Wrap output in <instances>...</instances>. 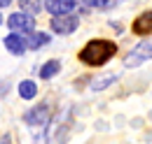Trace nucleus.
I'll use <instances>...</instances> for the list:
<instances>
[{
    "instance_id": "nucleus-3",
    "label": "nucleus",
    "mask_w": 152,
    "mask_h": 144,
    "mask_svg": "<svg viewBox=\"0 0 152 144\" xmlns=\"http://www.w3.org/2000/svg\"><path fill=\"white\" fill-rule=\"evenodd\" d=\"M152 58V40H148V42H140L136 49H133L131 54L126 56V68H136L138 63H143V60H150Z\"/></svg>"
},
{
    "instance_id": "nucleus-16",
    "label": "nucleus",
    "mask_w": 152,
    "mask_h": 144,
    "mask_svg": "<svg viewBox=\"0 0 152 144\" xmlns=\"http://www.w3.org/2000/svg\"><path fill=\"white\" fill-rule=\"evenodd\" d=\"M0 144H12V137H10V135H5V137L0 140Z\"/></svg>"
},
{
    "instance_id": "nucleus-11",
    "label": "nucleus",
    "mask_w": 152,
    "mask_h": 144,
    "mask_svg": "<svg viewBox=\"0 0 152 144\" xmlns=\"http://www.w3.org/2000/svg\"><path fill=\"white\" fill-rule=\"evenodd\" d=\"M58 70H61V63L58 60H49V63H45L40 68V77L42 79H52L54 74H58Z\"/></svg>"
},
{
    "instance_id": "nucleus-13",
    "label": "nucleus",
    "mask_w": 152,
    "mask_h": 144,
    "mask_svg": "<svg viewBox=\"0 0 152 144\" xmlns=\"http://www.w3.org/2000/svg\"><path fill=\"white\" fill-rule=\"evenodd\" d=\"M115 79H117V74H108V77H101V79H96L94 84H91V89L94 91H103L108 84H113Z\"/></svg>"
},
{
    "instance_id": "nucleus-2",
    "label": "nucleus",
    "mask_w": 152,
    "mask_h": 144,
    "mask_svg": "<svg viewBox=\"0 0 152 144\" xmlns=\"http://www.w3.org/2000/svg\"><path fill=\"white\" fill-rule=\"evenodd\" d=\"M77 26H80V19L70 12V14H58V17L52 19V23H49V28L56 33V35H70V33H75Z\"/></svg>"
},
{
    "instance_id": "nucleus-14",
    "label": "nucleus",
    "mask_w": 152,
    "mask_h": 144,
    "mask_svg": "<svg viewBox=\"0 0 152 144\" xmlns=\"http://www.w3.org/2000/svg\"><path fill=\"white\" fill-rule=\"evenodd\" d=\"M82 2H84L87 7H101V2H103V0H82Z\"/></svg>"
},
{
    "instance_id": "nucleus-7",
    "label": "nucleus",
    "mask_w": 152,
    "mask_h": 144,
    "mask_svg": "<svg viewBox=\"0 0 152 144\" xmlns=\"http://www.w3.org/2000/svg\"><path fill=\"white\" fill-rule=\"evenodd\" d=\"M131 28L136 35H150L152 33V12H143L140 17H136Z\"/></svg>"
},
{
    "instance_id": "nucleus-12",
    "label": "nucleus",
    "mask_w": 152,
    "mask_h": 144,
    "mask_svg": "<svg viewBox=\"0 0 152 144\" xmlns=\"http://www.w3.org/2000/svg\"><path fill=\"white\" fill-rule=\"evenodd\" d=\"M21 9H23V14H38L40 9H42V0H19Z\"/></svg>"
},
{
    "instance_id": "nucleus-18",
    "label": "nucleus",
    "mask_w": 152,
    "mask_h": 144,
    "mask_svg": "<svg viewBox=\"0 0 152 144\" xmlns=\"http://www.w3.org/2000/svg\"><path fill=\"white\" fill-rule=\"evenodd\" d=\"M0 23H2V14H0Z\"/></svg>"
},
{
    "instance_id": "nucleus-5",
    "label": "nucleus",
    "mask_w": 152,
    "mask_h": 144,
    "mask_svg": "<svg viewBox=\"0 0 152 144\" xmlns=\"http://www.w3.org/2000/svg\"><path fill=\"white\" fill-rule=\"evenodd\" d=\"M75 0H45V9L52 14V17H58V14H70L75 9Z\"/></svg>"
},
{
    "instance_id": "nucleus-4",
    "label": "nucleus",
    "mask_w": 152,
    "mask_h": 144,
    "mask_svg": "<svg viewBox=\"0 0 152 144\" xmlns=\"http://www.w3.org/2000/svg\"><path fill=\"white\" fill-rule=\"evenodd\" d=\"M7 26L14 30V33H31L35 28V19L31 14H23V12H17L7 19Z\"/></svg>"
},
{
    "instance_id": "nucleus-15",
    "label": "nucleus",
    "mask_w": 152,
    "mask_h": 144,
    "mask_svg": "<svg viewBox=\"0 0 152 144\" xmlns=\"http://www.w3.org/2000/svg\"><path fill=\"white\" fill-rule=\"evenodd\" d=\"M115 2H117V0H103V2H101V7H110V5H115Z\"/></svg>"
},
{
    "instance_id": "nucleus-6",
    "label": "nucleus",
    "mask_w": 152,
    "mask_h": 144,
    "mask_svg": "<svg viewBox=\"0 0 152 144\" xmlns=\"http://www.w3.org/2000/svg\"><path fill=\"white\" fill-rule=\"evenodd\" d=\"M23 121H26L28 126H42L45 121H49V107H47V105H40V107L31 109V112L23 116Z\"/></svg>"
},
{
    "instance_id": "nucleus-10",
    "label": "nucleus",
    "mask_w": 152,
    "mask_h": 144,
    "mask_svg": "<svg viewBox=\"0 0 152 144\" xmlns=\"http://www.w3.org/2000/svg\"><path fill=\"white\" fill-rule=\"evenodd\" d=\"M35 93H38V84H35V81L26 79V81H21V84H19V95L23 98V100H33Z\"/></svg>"
},
{
    "instance_id": "nucleus-8",
    "label": "nucleus",
    "mask_w": 152,
    "mask_h": 144,
    "mask_svg": "<svg viewBox=\"0 0 152 144\" xmlns=\"http://www.w3.org/2000/svg\"><path fill=\"white\" fill-rule=\"evenodd\" d=\"M5 47H7V51L14 56H23L26 54V40L21 35H17V33H12V35L5 37Z\"/></svg>"
},
{
    "instance_id": "nucleus-17",
    "label": "nucleus",
    "mask_w": 152,
    "mask_h": 144,
    "mask_svg": "<svg viewBox=\"0 0 152 144\" xmlns=\"http://www.w3.org/2000/svg\"><path fill=\"white\" fill-rule=\"evenodd\" d=\"M10 2H12V0H0V7H7Z\"/></svg>"
},
{
    "instance_id": "nucleus-1",
    "label": "nucleus",
    "mask_w": 152,
    "mask_h": 144,
    "mask_svg": "<svg viewBox=\"0 0 152 144\" xmlns=\"http://www.w3.org/2000/svg\"><path fill=\"white\" fill-rule=\"evenodd\" d=\"M115 54H117V44H115V42H110V40H91L89 44L82 47L80 60H82L84 65L98 68V65H105Z\"/></svg>"
},
{
    "instance_id": "nucleus-9",
    "label": "nucleus",
    "mask_w": 152,
    "mask_h": 144,
    "mask_svg": "<svg viewBox=\"0 0 152 144\" xmlns=\"http://www.w3.org/2000/svg\"><path fill=\"white\" fill-rule=\"evenodd\" d=\"M49 42V35L47 33H33L31 30V35L26 37V49H40V47H45Z\"/></svg>"
}]
</instances>
